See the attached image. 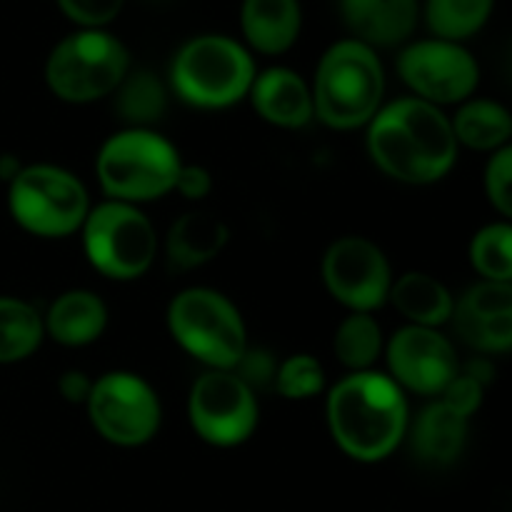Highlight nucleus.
<instances>
[{
    "label": "nucleus",
    "mask_w": 512,
    "mask_h": 512,
    "mask_svg": "<svg viewBox=\"0 0 512 512\" xmlns=\"http://www.w3.org/2000/svg\"><path fill=\"white\" fill-rule=\"evenodd\" d=\"M368 153L393 180L428 185L445 178L458 160L450 118L420 98L383 105L368 123Z\"/></svg>",
    "instance_id": "nucleus-1"
},
{
    "label": "nucleus",
    "mask_w": 512,
    "mask_h": 512,
    "mask_svg": "<svg viewBox=\"0 0 512 512\" xmlns=\"http://www.w3.org/2000/svg\"><path fill=\"white\" fill-rule=\"evenodd\" d=\"M325 418L338 448L358 463L390 458L408 435V400L390 375L363 370L333 385Z\"/></svg>",
    "instance_id": "nucleus-2"
},
{
    "label": "nucleus",
    "mask_w": 512,
    "mask_h": 512,
    "mask_svg": "<svg viewBox=\"0 0 512 512\" xmlns=\"http://www.w3.org/2000/svg\"><path fill=\"white\" fill-rule=\"evenodd\" d=\"M313 113L333 130L363 128L383 108L385 70L378 53L348 38L330 45L313 83Z\"/></svg>",
    "instance_id": "nucleus-3"
},
{
    "label": "nucleus",
    "mask_w": 512,
    "mask_h": 512,
    "mask_svg": "<svg viewBox=\"0 0 512 512\" xmlns=\"http://www.w3.org/2000/svg\"><path fill=\"white\" fill-rule=\"evenodd\" d=\"M180 165L183 160L168 138L150 128H125L105 140L95 173L110 200L140 205L173 193Z\"/></svg>",
    "instance_id": "nucleus-4"
},
{
    "label": "nucleus",
    "mask_w": 512,
    "mask_h": 512,
    "mask_svg": "<svg viewBox=\"0 0 512 512\" xmlns=\"http://www.w3.org/2000/svg\"><path fill=\"white\" fill-rule=\"evenodd\" d=\"M255 70L253 55L228 35H198L175 53L170 83L183 103L223 110L248 98Z\"/></svg>",
    "instance_id": "nucleus-5"
},
{
    "label": "nucleus",
    "mask_w": 512,
    "mask_h": 512,
    "mask_svg": "<svg viewBox=\"0 0 512 512\" xmlns=\"http://www.w3.org/2000/svg\"><path fill=\"white\" fill-rule=\"evenodd\" d=\"M128 73V48L103 28H83L65 35L45 60L48 90L73 105L108 98Z\"/></svg>",
    "instance_id": "nucleus-6"
},
{
    "label": "nucleus",
    "mask_w": 512,
    "mask_h": 512,
    "mask_svg": "<svg viewBox=\"0 0 512 512\" xmlns=\"http://www.w3.org/2000/svg\"><path fill=\"white\" fill-rule=\"evenodd\" d=\"M168 330L185 353L210 370H233L248 350L243 315L213 288L180 290L168 305Z\"/></svg>",
    "instance_id": "nucleus-7"
},
{
    "label": "nucleus",
    "mask_w": 512,
    "mask_h": 512,
    "mask_svg": "<svg viewBox=\"0 0 512 512\" xmlns=\"http://www.w3.org/2000/svg\"><path fill=\"white\" fill-rule=\"evenodd\" d=\"M8 210L15 223L38 238H65L83 228L90 198L80 178L58 165L18 168L8 185Z\"/></svg>",
    "instance_id": "nucleus-8"
},
{
    "label": "nucleus",
    "mask_w": 512,
    "mask_h": 512,
    "mask_svg": "<svg viewBox=\"0 0 512 512\" xmlns=\"http://www.w3.org/2000/svg\"><path fill=\"white\" fill-rule=\"evenodd\" d=\"M80 230L85 258L105 278L135 280L155 263L158 235L138 205L118 200L95 205Z\"/></svg>",
    "instance_id": "nucleus-9"
},
{
    "label": "nucleus",
    "mask_w": 512,
    "mask_h": 512,
    "mask_svg": "<svg viewBox=\"0 0 512 512\" xmlns=\"http://www.w3.org/2000/svg\"><path fill=\"white\" fill-rule=\"evenodd\" d=\"M85 408L100 438L118 448H140L150 443L163 418L153 385L128 370H115L93 380Z\"/></svg>",
    "instance_id": "nucleus-10"
},
{
    "label": "nucleus",
    "mask_w": 512,
    "mask_h": 512,
    "mask_svg": "<svg viewBox=\"0 0 512 512\" xmlns=\"http://www.w3.org/2000/svg\"><path fill=\"white\" fill-rule=\"evenodd\" d=\"M188 418L203 443L238 448L258 428V398L233 370H208L190 388Z\"/></svg>",
    "instance_id": "nucleus-11"
},
{
    "label": "nucleus",
    "mask_w": 512,
    "mask_h": 512,
    "mask_svg": "<svg viewBox=\"0 0 512 512\" xmlns=\"http://www.w3.org/2000/svg\"><path fill=\"white\" fill-rule=\"evenodd\" d=\"M398 75L415 98L440 108L470 100L480 83V65L460 43L430 38L405 45L398 55Z\"/></svg>",
    "instance_id": "nucleus-12"
},
{
    "label": "nucleus",
    "mask_w": 512,
    "mask_h": 512,
    "mask_svg": "<svg viewBox=\"0 0 512 512\" xmlns=\"http://www.w3.org/2000/svg\"><path fill=\"white\" fill-rule=\"evenodd\" d=\"M323 283L350 313H373L388 303L393 270L373 240L345 235L325 250Z\"/></svg>",
    "instance_id": "nucleus-13"
},
{
    "label": "nucleus",
    "mask_w": 512,
    "mask_h": 512,
    "mask_svg": "<svg viewBox=\"0 0 512 512\" xmlns=\"http://www.w3.org/2000/svg\"><path fill=\"white\" fill-rule=\"evenodd\" d=\"M390 378L400 390L418 395H443L450 380L458 375V358L440 330L405 325L385 345Z\"/></svg>",
    "instance_id": "nucleus-14"
},
{
    "label": "nucleus",
    "mask_w": 512,
    "mask_h": 512,
    "mask_svg": "<svg viewBox=\"0 0 512 512\" xmlns=\"http://www.w3.org/2000/svg\"><path fill=\"white\" fill-rule=\"evenodd\" d=\"M460 338L480 353H508L512 345V285L483 280L453 305Z\"/></svg>",
    "instance_id": "nucleus-15"
},
{
    "label": "nucleus",
    "mask_w": 512,
    "mask_h": 512,
    "mask_svg": "<svg viewBox=\"0 0 512 512\" xmlns=\"http://www.w3.org/2000/svg\"><path fill=\"white\" fill-rule=\"evenodd\" d=\"M345 28L368 48L408 43L418 25V0H338Z\"/></svg>",
    "instance_id": "nucleus-16"
},
{
    "label": "nucleus",
    "mask_w": 512,
    "mask_h": 512,
    "mask_svg": "<svg viewBox=\"0 0 512 512\" xmlns=\"http://www.w3.org/2000/svg\"><path fill=\"white\" fill-rule=\"evenodd\" d=\"M248 98L255 113L275 128H303L315 115L310 85L290 68H268L255 75Z\"/></svg>",
    "instance_id": "nucleus-17"
},
{
    "label": "nucleus",
    "mask_w": 512,
    "mask_h": 512,
    "mask_svg": "<svg viewBox=\"0 0 512 512\" xmlns=\"http://www.w3.org/2000/svg\"><path fill=\"white\" fill-rule=\"evenodd\" d=\"M240 28L245 43L263 55H280L290 50L303 28L298 0H243Z\"/></svg>",
    "instance_id": "nucleus-18"
},
{
    "label": "nucleus",
    "mask_w": 512,
    "mask_h": 512,
    "mask_svg": "<svg viewBox=\"0 0 512 512\" xmlns=\"http://www.w3.org/2000/svg\"><path fill=\"white\" fill-rule=\"evenodd\" d=\"M45 335L65 348H83L95 343L108 328V308L100 295L90 290H68L58 295L43 318Z\"/></svg>",
    "instance_id": "nucleus-19"
},
{
    "label": "nucleus",
    "mask_w": 512,
    "mask_h": 512,
    "mask_svg": "<svg viewBox=\"0 0 512 512\" xmlns=\"http://www.w3.org/2000/svg\"><path fill=\"white\" fill-rule=\"evenodd\" d=\"M228 238V225L218 215L203 213V210L180 215L170 225L168 238H165V255H168L170 268L195 270L210 263L223 253Z\"/></svg>",
    "instance_id": "nucleus-20"
},
{
    "label": "nucleus",
    "mask_w": 512,
    "mask_h": 512,
    "mask_svg": "<svg viewBox=\"0 0 512 512\" xmlns=\"http://www.w3.org/2000/svg\"><path fill=\"white\" fill-rule=\"evenodd\" d=\"M468 440V418L443 400L428 405L413 423V450L423 463L450 465L460 458Z\"/></svg>",
    "instance_id": "nucleus-21"
},
{
    "label": "nucleus",
    "mask_w": 512,
    "mask_h": 512,
    "mask_svg": "<svg viewBox=\"0 0 512 512\" xmlns=\"http://www.w3.org/2000/svg\"><path fill=\"white\" fill-rule=\"evenodd\" d=\"M388 300H393L395 310L408 318L410 325H420V328L438 330L453 318V295L435 275L428 273L400 275L390 285Z\"/></svg>",
    "instance_id": "nucleus-22"
},
{
    "label": "nucleus",
    "mask_w": 512,
    "mask_h": 512,
    "mask_svg": "<svg viewBox=\"0 0 512 512\" xmlns=\"http://www.w3.org/2000/svg\"><path fill=\"white\" fill-rule=\"evenodd\" d=\"M450 125L458 145L490 153L505 148L512 133L510 113L495 100H465Z\"/></svg>",
    "instance_id": "nucleus-23"
},
{
    "label": "nucleus",
    "mask_w": 512,
    "mask_h": 512,
    "mask_svg": "<svg viewBox=\"0 0 512 512\" xmlns=\"http://www.w3.org/2000/svg\"><path fill=\"white\" fill-rule=\"evenodd\" d=\"M45 338L43 318L30 303L0 295V365L30 358Z\"/></svg>",
    "instance_id": "nucleus-24"
},
{
    "label": "nucleus",
    "mask_w": 512,
    "mask_h": 512,
    "mask_svg": "<svg viewBox=\"0 0 512 512\" xmlns=\"http://www.w3.org/2000/svg\"><path fill=\"white\" fill-rule=\"evenodd\" d=\"M495 0H425V23L440 40L463 43L485 28Z\"/></svg>",
    "instance_id": "nucleus-25"
},
{
    "label": "nucleus",
    "mask_w": 512,
    "mask_h": 512,
    "mask_svg": "<svg viewBox=\"0 0 512 512\" xmlns=\"http://www.w3.org/2000/svg\"><path fill=\"white\" fill-rule=\"evenodd\" d=\"M335 358L350 370V373H363L373 370L375 360L385 350L383 333H380L378 320L370 313H350L338 325L333 338Z\"/></svg>",
    "instance_id": "nucleus-26"
},
{
    "label": "nucleus",
    "mask_w": 512,
    "mask_h": 512,
    "mask_svg": "<svg viewBox=\"0 0 512 512\" xmlns=\"http://www.w3.org/2000/svg\"><path fill=\"white\" fill-rule=\"evenodd\" d=\"M165 105H168V93L148 70L128 73L115 90V108L120 118L128 120L130 128H150L158 123L165 113Z\"/></svg>",
    "instance_id": "nucleus-27"
},
{
    "label": "nucleus",
    "mask_w": 512,
    "mask_h": 512,
    "mask_svg": "<svg viewBox=\"0 0 512 512\" xmlns=\"http://www.w3.org/2000/svg\"><path fill=\"white\" fill-rule=\"evenodd\" d=\"M470 263L490 283H510L512 278V228L493 223L478 230L470 243Z\"/></svg>",
    "instance_id": "nucleus-28"
},
{
    "label": "nucleus",
    "mask_w": 512,
    "mask_h": 512,
    "mask_svg": "<svg viewBox=\"0 0 512 512\" xmlns=\"http://www.w3.org/2000/svg\"><path fill=\"white\" fill-rule=\"evenodd\" d=\"M273 385L288 400L318 398L325 390V368L315 355H290L283 363H278Z\"/></svg>",
    "instance_id": "nucleus-29"
},
{
    "label": "nucleus",
    "mask_w": 512,
    "mask_h": 512,
    "mask_svg": "<svg viewBox=\"0 0 512 512\" xmlns=\"http://www.w3.org/2000/svg\"><path fill=\"white\" fill-rule=\"evenodd\" d=\"M485 195H488L490 205L498 210L503 218H510L512 213V148L495 150L493 158L485 165Z\"/></svg>",
    "instance_id": "nucleus-30"
},
{
    "label": "nucleus",
    "mask_w": 512,
    "mask_h": 512,
    "mask_svg": "<svg viewBox=\"0 0 512 512\" xmlns=\"http://www.w3.org/2000/svg\"><path fill=\"white\" fill-rule=\"evenodd\" d=\"M63 15L80 28H105L118 18L125 0H55Z\"/></svg>",
    "instance_id": "nucleus-31"
},
{
    "label": "nucleus",
    "mask_w": 512,
    "mask_h": 512,
    "mask_svg": "<svg viewBox=\"0 0 512 512\" xmlns=\"http://www.w3.org/2000/svg\"><path fill=\"white\" fill-rule=\"evenodd\" d=\"M483 395H485V385L480 380H475L473 375H468L465 370L458 368V375L448 383V388L443 390L440 400L445 405L455 410V413L465 415V418H473L478 413V408L483 405Z\"/></svg>",
    "instance_id": "nucleus-32"
},
{
    "label": "nucleus",
    "mask_w": 512,
    "mask_h": 512,
    "mask_svg": "<svg viewBox=\"0 0 512 512\" xmlns=\"http://www.w3.org/2000/svg\"><path fill=\"white\" fill-rule=\"evenodd\" d=\"M275 370H278V363L273 360V355L265 353V350L260 348H248L243 353V358L238 360V365L233 368V373L238 375L245 385L258 390L270 388V385L275 383Z\"/></svg>",
    "instance_id": "nucleus-33"
},
{
    "label": "nucleus",
    "mask_w": 512,
    "mask_h": 512,
    "mask_svg": "<svg viewBox=\"0 0 512 512\" xmlns=\"http://www.w3.org/2000/svg\"><path fill=\"white\" fill-rule=\"evenodd\" d=\"M175 193H180L188 200H203L208 198L213 190V175L203 165H180L178 178H175Z\"/></svg>",
    "instance_id": "nucleus-34"
},
{
    "label": "nucleus",
    "mask_w": 512,
    "mask_h": 512,
    "mask_svg": "<svg viewBox=\"0 0 512 512\" xmlns=\"http://www.w3.org/2000/svg\"><path fill=\"white\" fill-rule=\"evenodd\" d=\"M58 390L68 403L85 405L90 398V390H93V380L85 373H80V370H68V373L60 375Z\"/></svg>",
    "instance_id": "nucleus-35"
}]
</instances>
